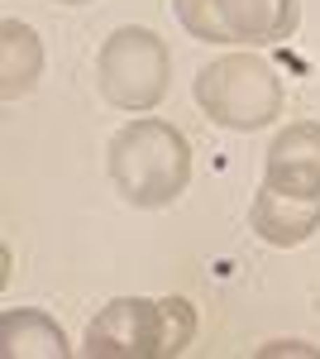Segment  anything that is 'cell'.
I'll return each mask as SVG.
<instances>
[{"instance_id":"obj_1","label":"cell","mask_w":320,"mask_h":359,"mask_svg":"<svg viewBox=\"0 0 320 359\" xmlns=\"http://www.w3.org/2000/svg\"><path fill=\"white\" fill-rule=\"evenodd\" d=\"M106 154L115 192L139 211L172 206L191 182V144L167 120H130Z\"/></svg>"},{"instance_id":"obj_2","label":"cell","mask_w":320,"mask_h":359,"mask_svg":"<svg viewBox=\"0 0 320 359\" xmlns=\"http://www.w3.org/2000/svg\"><path fill=\"white\" fill-rule=\"evenodd\" d=\"M196 340V311L187 297H115L86 326V359H177Z\"/></svg>"},{"instance_id":"obj_4","label":"cell","mask_w":320,"mask_h":359,"mask_svg":"<svg viewBox=\"0 0 320 359\" xmlns=\"http://www.w3.org/2000/svg\"><path fill=\"white\" fill-rule=\"evenodd\" d=\"M96 82L115 111H153L172 86V53L153 29L125 25L96 53Z\"/></svg>"},{"instance_id":"obj_10","label":"cell","mask_w":320,"mask_h":359,"mask_svg":"<svg viewBox=\"0 0 320 359\" xmlns=\"http://www.w3.org/2000/svg\"><path fill=\"white\" fill-rule=\"evenodd\" d=\"M57 5H86V0H57Z\"/></svg>"},{"instance_id":"obj_9","label":"cell","mask_w":320,"mask_h":359,"mask_svg":"<svg viewBox=\"0 0 320 359\" xmlns=\"http://www.w3.org/2000/svg\"><path fill=\"white\" fill-rule=\"evenodd\" d=\"M43 77V43L39 34L20 20H5L0 25V96L5 101H20L34 91V82Z\"/></svg>"},{"instance_id":"obj_3","label":"cell","mask_w":320,"mask_h":359,"mask_svg":"<svg viewBox=\"0 0 320 359\" xmlns=\"http://www.w3.org/2000/svg\"><path fill=\"white\" fill-rule=\"evenodd\" d=\"M196 101L215 125L249 135V130H263L282 115V77L263 57L230 53V57H215L211 67H201Z\"/></svg>"},{"instance_id":"obj_7","label":"cell","mask_w":320,"mask_h":359,"mask_svg":"<svg viewBox=\"0 0 320 359\" xmlns=\"http://www.w3.org/2000/svg\"><path fill=\"white\" fill-rule=\"evenodd\" d=\"M263 182L296 196H320V125H287L263 158Z\"/></svg>"},{"instance_id":"obj_8","label":"cell","mask_w":320,"mask_h":359,"mask_svg":"<svg viewBox=\"0 0 320 359\" xmlns=\"http://www.w3.org/2000/svg\"><path fill=\"white\" fill-rule=\"evenodd\" d=\"M0 350L10 359H67V335L53 316L29 311V306H10L0 316Z\"/></svg>"},{"instance_id":"obj_6","label":"cell","mask_w":320,"mask_h":359,"mask_svg":"<svg viewBox=\"0 0 320 359\" xmlns=\"http://www.w3.org/2000/svg\"><path fill=\"white\" fill-rule=\"evenodd\" d=\"M320 225V196H296V192H282V187H258L253 206H249V230L263 240V245H277V249H292V245H306Z\"/></svg>"},{"instance_id":"obj_5","label":"cell","mask_w":320,"mask_h":359,"mask_svg":"<svg viewBox=\"0 0 320 359\" xmlns=\"http://www.w3.org/2000/svg\"><path fill=\"white\" fill-rule=\"evenodd\" d=\"M177 20L201 43H282L301 25V0H172Z\"/></svg>"}]
</instances>
